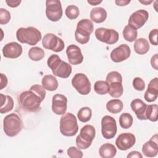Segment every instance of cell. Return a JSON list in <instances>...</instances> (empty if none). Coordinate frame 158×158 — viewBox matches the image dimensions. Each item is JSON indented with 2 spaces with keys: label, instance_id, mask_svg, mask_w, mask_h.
Here are the masks:
<instances>
[{
  "label": "cell",
  "instance_id": "24",
  "mask_svg": "<svg viewBox=\"0 0 158 158\" xmlns=\"http://www.w3.org/2000/svg\"><path fill=\"white\" fill-rule=\"evenodd\" d=\"M99 153L102 158H112L115 156L117 149L112 144L105 143L99 148Z\"/></svg>",
  "mask_w": 158,
  "mask_h": 158
},
{
  "label": "cell",
  "instance_id": "8",
  "mask_svg": "<svg viewBox=\"0 0 158 158\" xmlns=\"http://www.w3.org/2000/svg\"><path fill=\"white\" fill-rule=\"evenodd\" d=\"M63 11L61 2L59 0H47L46 1V15L52 22L59 21L62 16Z\"/></svg>",
  "mask_w": 158,
  "mask_h": 158
},
{
  "label": "cell",
  "instance_id": "17",
  "mask_svg": "<svg viewBox=\"0 0 158 158\" xmlns=\"http://www.w3.org/2000/svg\"><path fill=\"white\" fill-rule=\"evenodd\" d=\"M22 46L17 42L7 43L2 48L3 56L9 59H15L21 56L22 53Z\"/></svg>",
  "mask_w": 158,
  "mask_h": 158
},
{
  "label": "cell",
  "instance_id": "45",
  "mask_svg": "<svg viewBox=\"0 0 158 158\" xmlns=\"http://www.w3.org/2000/svg\"><path fill=\"white\" fill-rule=\"evenodd\" d=\"M127 158H134V157H136V158H141L143 157V155L138 151H131L130 152L127 156Z\"/></svg>",
  "mask_w": 158,
  "mask_h": 158
},
{
  "label": "cell",
  "instance_id": "44",
  "mask_svg": "<svg viewBox=\"0 0 158 158\" xmlns=\"http://www.w3.org/2000/svg\"><path fill=\"white\" fill-rule=\"evenodd\" d=\"M1 87L0 89H2L4 88H5L7 85V77L4 75L3 73H1Z\"/></svg>",
  "mask_w": 158,
  "mask_h": 158
},
{
  "label": "cell",
  "instance_id": "34",
  "mask_svg": "<svg viewBox=\"0 0 158 158\" xmlns=\"http://www.w3.org/2000/svg\"><path fill=\"white\" fill-rule=\"evenodd\" d=\"M133 117L129 113H123L119 117V123L122 128L124 129L129 128L133 124Z\"/></svg>",
  "mask_w": 158,
  "mask_h": 158
},
{
  "label": "cell",
  "instance_id": "32",
  "mask_svg": "<svg viewBox=\"0 0 158 158\" xmlns=\"http://www.w3.org/2000/svg\"><path fill=\"white\" fill-rule=\"evenodd\" d=\"M94 90L97 94L104 95L109 93V85L106 81L98 80L94 84Z\"/></svg>",
  "mask_w": 158,
  "mask_h": 158
},
{
  "label": "cell",
  "instance_id": "31",
  "mask_svg": "<svg viewBox=\"0 0 158 158\" xmlns=\"http://www.w3.org/2000/svg\"><path fill=\"white\" fill-rule=\"evenodd\" d=\"M158 106L157 104L147 105L146 110V119L151 122H156L157 120Z\"/></svg>",
  "mask_w": 158,
  "mask_h": 158
},
{
  "label": "cell",
  "instance_id": "39",
  "mask_svg": "<svg viewBox=\"0 0 158 158\" xmlns=\"http://www.w3.org/2000/svg\"><path fill=\"white\" fill-rule=\"evenodd\" d=\"M10 20V13L7 9H0V24L5 25L9 23Z\"/></svg>",
  "mask_w": 158,
  "mask_h": 158
},
{
  "label": "cell",
  "instance_id": "7",
  "mask_svg": "<svg viewBox=\"0 0 158 158\" xmlns=\"http://www.w3.org/2000/svg\"><path fill=\"white\" fill-rule=\"evenodd\" d=\"M72 86L81 95H87L91 91V83L86 75L76 73L72 79Z\"/></svg>",
  "mask_w": 158,
  "mask_h": 158
},
{
  "label": "cell",
  "instance_id": "22",
  "mask_svg": "<svg viewBox=\"0 0 158 158\" xmlns=\"http://www.w3.org/2000/svg\"><path fill=\"white\" fill-rule=\"evenodd\" d=\"M43 87L49 91H53L58 88V81L57 78L52 75H44L41 80Z\"/></svg>",
  "mask_w": 158,
  "mask_h": 158
},
{
  "label": "cell",
  "instance_id": "13",
  "mask_svg": "<svg viewBox=\"0 0 158 158\" xmlns=\"http://www.w3.org/2000/svg\"><path fill=\"white\" fill-rule=\"evenodd\" d=\"M131 54L130 48L126 44H122L114 49L110 52V56L114 62H121L127 60Z\"/></svg>",
  "mask_w": 158,
  "mask_h": 158
},
{
  "label": "cell",
  "instance_id": "27",
  "mask_svg": "<svg viewBox=\"0 0 158 158\" xmlns=\"http://www.w3.org/2000/svg\"><path fill=\"white\" fill-rule=\"evenodd\" d=\"M28 57L33 61H39L43 59L45 53L44 50L37 46L31 48L28 52Z\"/></svg>",
  "mask_w": 158,
  "mask_h": 158
},
{
  "label": "cell",
  "instance_id": "12",
  "mask_svg": "<svg viewBox=\"0 0 158 158\" xmlns=\"http://www.w3.org/2000/svg\"><path fill=\"white\" fill-rule=\"evenodd\" d=\"M148 18V12L144 9H139L131 14L129 17L128 25L137 30L141 28L145 24Z\"/></svg>",
  "mask_w": 158,
  "mask_h": 158
},
{
  "label": "cell",
  "instance_id": "23",
  "mask_svg": "<svg viewBox=\"0 0 158 158\" xmlns=\"http://www.w3.org/2000/svg\"><path fill=\"white\" fill-rule=\"evenodd\" d=\"M1 96V114H6L11 111L14 106V102L12 98L9 95H4L2 93Z\"/></svg>",
  "mask_w": 158,
  "mask_h": 158
},
{
  "label": "cell",
  "instance_id": "20",
  "mask_svg": "<svg viewBox=\"0 0 158 158\" xmlns=\"http://www.w3.org/2000/svg\"><path fill=\"white\" fill-rule=\"evenodd\" d=\"M130 106L132 110L136 114L137 118L141 120H147L146 117V110L147 104L140 99H135L131 103Z\"/></svg>",
  "mask_w": 158,
  "mask_h": 158
},
{
  "label": "cell",
  "instance_id": "1",
  "mask_svg": "<svg viewBox=\"0 0 158 158\" xmlns=\"http://www.w3.org/2000/svg\"><path fill=\"white\" fill-rule=\"evenodd\" d=\"M46 96L45 89L40 85H32L29 90L21 93L19 96L20 107L30 112H38L41 108V103Z\"/></svg>",
  "mask_w": 158,
  "mask_h": 158
},
{
  "label": "cell",
  "instance_id": "10",
  "mask_svg": "<svg viewBox=\"0 0 158 158\" xmlns=\"http://www.w3.org/2000/svg\"><path fill=\"white\" fill-rule=\"evenodd\" d=\"M96 38L107 44H114L116 43L119 38V35L117 31L114 29L106 28H98L94 31Z\"/></svg>",
  "mask_w": 158,
  "mask_h": 158
},
{
  "label": "cell",
  "instance_id": "40",
  "mask_svg": "<svg viewBox=\"0 0 158 158\" xmlns=\"http://www.w3.org/2000/svg\"><path fill=\"white\" fill-rule=\"evenodd\" d=\"M133 86L136 90L141 91L145 88V83L142 78L135 77L133 80Z\"/></svg>",
  "mask_w": 158,
  "mask_h": 158
},
{
  "label": "cell",
  "instance_id": "19",
  "mask_svg": "<svg viewBox=\"0 0 158 158\" xmlns=\"http://www.w3.org/2000/svg\"><path fill=\"white\" fill-rule=\"evenodd\" d=\"M158 95V78L157 77L152 79L148 86L144 98V99L149 102L155 101Z\"/></svg>",
  "mask_w": 158,
  "mask_h": 158
},
{
  "label": "cell",
  "instance_id": "36",
  "mask_svg": "<svg viewBox=\"0 0 158 158\" xmlns=\"http://www.w3.org/2000/svg\"><path fill=\"white\" fill-rule=\"evenodd\" d=\"M65 13L68 19L73 20L76 19L79 16L80 11L77 6L75 5H69L67 7Z\"/></svg>",
  "mask_w": 158,
  "mask_h": 158
},
{
  "label": "cell",
  "instance_id": "48",
  "mask_svg": "<svg viewBox=\"0 0 158 158\" xmlns=\"http://www.w3.org/2000/svg\"><path fill=\"white\" fill-rule=\"evenodd\" d=\"M139 2H141V4H143L144 5H148V4H150L151 3H152L153 2V1L152 0H150V1H148V0H144V1H141L139 0Z\"/></svg>",
  "mask_w": 158,
  "mask_h": 158
},
{
  "label": "cell",
  "instance_id": "41",
  "mask_svg": "<svg viewBox=\"0 0 158 158\" xmlns=\"http://www.w3.org/2000/svg\"><path fill=\"white\" fill-rule=\"evenodd\" d=\"M157 33L158 30L157 28L152 30L149 34V40L151 44L157 46Z\"/></svg>",
  "mask_w": 158,
  "mask_h": 158
},
{
  "label": "cell",
  "instance_id": "25",
  "mask_svg": "<svg viewBox=\"0 0 158 158\" xmlns=\"http://www.w3.org/2000/svg\"><path fill=\"white\" fill-rule=\"evenodd\" d=\"M133 47L135 51L139 55L145 54L149 50V44L148 41L143 38L136 40Z\"/></svg>",
  "mask_w": 158,
  "mask_h": 158
},
{
  "label": "cell",
  "instance_id": "4",
  "mask_svg": "<svg viewBox=\"0 0 158 158\" xmlns=\"http://www.w3.org/2000/svg\"><path fill=\"white\" fill-rule=\"evenodd\" d=\"M23 128V123L16 113H11L6 115L3 120V129L6 135L13 137L19 134Z\"/></svg>",
  "mask_w": 158,
  "mask_h": 158
},
{
  "label": "cell",
  "instance_id": "11",
  "mask_svg": "<svg viewBox=\"0 0 158 158\" xmlns=\"http://www.w3.org/2000/svg\"><path fill=\"white\" fill-rule=\"evenodd\" d=\"M117 131L115 120L110 115H105L101 120V133L102 136L107 139L113 138Z\"/></svg>",
  "mask_w": 158,
  "mask_h": 158
},
{
  "label": "cell",
  "instance_id": "21",
  "mask_svg": "<svg viewBox=\"0 0 158 158\" xmlns=\"http://www.w3.org/2000/svg\"><path fill=\"white\" fill-rule=\"evenodd\" d=\"M107 18V12L105 9L101 7H95L90 12L91 20L97 23H100L106 20Z\"/></svg>",
  "mask_w": 158,
  "mask_h": 158
},
{
  "label": "cell",
  "instance_id": "3",
  "mask_svg": "<svg viewBox=\"0 0 158 158\" xmlns=\"http://www.w3.org/2000/svg\"><path fill=\"white\" fill-rule=\"evenodd\" d=\"M16 37L21 43L34 46L41 40V33L33 27H21L17 30Z\"/></svg>",
  "mask_w": 158,
  "mask_h": 158
},
{
  "label": "cell",
  "instance_id": "15",
  "mask_svg": "<svg viewBox=\"0 0 158 158\" xmlns=\"http://www.w3.org/2000/svg\"><path fill=\"white\" fill-rule=\"evenodd\" d=\"M67 108V98L62 94H56L52 99V110L57 115H63Z\"/></svg>",
  "mask_w": 158,
  "mask_h": 158
},
{
  "label": "cell",
  "instance_id": "37",
  "mask_svg": "<svg viewBox=\"0 0 158 158\" xmlns=\"http://www.w3.org/2000/svg\"><path fill=\"white\" fill-rule=\"evenodd\" d=\"M106 81L109 85L114 82L122 83V77L119 72L117 71H112L107 75Z\"/></svg>",
  "mask_w": 158,
  "mask_h": 158
},
{
  "label": "cell",
  "instance_id": "35",
  "mask_svg": "<svg viewBox=\"0 0 158 158\" xmlns=\"http://www.w3.org/2000/svg\"><path fill=\"white\" fill-rule=\"evenodd\" d=\"M77 28L86 30L91 34L94 30V25L91 20L87 19H83L77 23Z\"/></svg>",
  "mask_w": 158,
  "mask_h": 158
},
{
  "label": "cell",
  "instance_id": "2",
  "mask_svg": "<svg viewBox=\"0 0 158 158\" xmlns=\"http://www.w3.org/2000/svg\"><path fill=\"white\" fill-rule=\"evenodd\" d=\"M47 64L55 76L62 78H68L72 71L71 65L62 60L57 54H52L49 57Z\"/></svg>",
  "mask_w": 158,
  "mask_h": 158
},
{
  "label": "cell",
  "instance_id": "5",
  "mask_svg": "<svg viewBox=\"0 0 158 158\" xmlns=\"http://www.w3.org/2000/svg\"><path fill=\"white\" fill-rule=\"evenodd\" d=\"M78 131L76 117L70 112L63 114L60 120V131L64 136H73Z\"/></svg>",
  "mask_w": 158,
  "mask_h": 158
},
{
  "label": "cell",
  "instance_id": "28",
  "mask_svg": "<svg viewBox=\"0 0 158 158\" xmlns=\"http://www.w3.org/2000/svg\"><path fill=\"white\" fill-rule=\"evenodd\" d=\"M109 93L112 98H117L120 97L123 92V88L122 83L120 82H114L109 85Z\"/></svg>",
  "mask_w": 158,
  "mask_h": 158
},
{
  "label": "cell",
  "instance_id": "33",
  "mask_svg": "<svg viewBox=\"0 0 158 158\" xmlns=\"http://www.w3.org/2000/svg\"><path fill=\"white\" fill-rule=\"evenodd\" d=\"M92 116L91 109L88 107H81L78 112L77 117L81 122H87L90 120Z\"/></svg>",
  "mask_w": 158,
  "mask_h": 158
},
{
  "label": "cell",
  "instance_id": "9",
  "mask_svg": "<svg viewBox=\"0 0 158 158\" xmlns=\"http://www.w3.org/2000/svg\"><path fill=\"white\" fill-rule=\"evenodd\" d=\"M42 45L44 48L56 52L62 51L65 47L63 40L53 33H46L44 36Z\"/></svg>",
  "mask_w": 158,
  "mask_h": 158
},
{
  "label": "cell",
  "instance_id": "16",
  "mask_svg": "<svg viewBox=\"0 0 158 158\" xmlns=\"http://www.w3.org/2000/svg\"><path fill=\"white\" fill-rule=\"evenodd\" d=\"M66 54L69 63L72 65H79L83 60V56L80 48L75 44L69 45L66 49Z\"/></svg>",
  "mask_w": 158,
  "mask_h": 158
},
{
  "label": "cell",
  "instance_id": "14",
  "mask_svg": "<svg viewBox=\"0 0 158 158\" xmlns=\"http://www.w3.org/2000/svg\"><path fill=\"white\" fill-rule=\"evenodd\" d=\"M136 142L135 135L131 133H123L118 135L115 140V145L121 151H126L132 148Z\"/></svg>",
  "mask_w": 158,
  "mask_h": 158
},
{
  "label": "cell",
  "instance_id": "18",
  "mask_svg": "<svg viewBox=\"0 0 158 158\" xmlns=\"http://www.w3.org/2000/svg\"><path fill=\"white\" fill-rule=\"evenodd\" d=\"M143 154L148 157H153L157 155L158 153V140L157 134H155L151 138L146 141L142 147Z\"/></svg>",
  "mask_w": 158,
  "mask_h": 158
},
{
  "label": "cell",
  "instance_id": "47",
  "mask_svg": "<svg viewBox=\"0 0 158 158\" xmlns=\"http://www.w3.org/2000/svg\"><path fill=\"white\" fill-rule=\"evenodd\" d=\"M87 2H88V3H89L91 6H96V5H98L99 4L101 3L102 1H93V0H91V1H88Z\"/></svg>",
  "mask_w": 158,
  "mask_h": 158
},
{
  "label": "cell",
  "instance_id": "6",
  "mask_svg": "<svg viewBox=\"0 0 158 158\" xmlns=\"http://www.w3.org/2000/svg\"><path fill=\"white\" fill-rule=\"evenodd\" d=\"M96 130L94 127L91 125L83 126L80 134L76 138V144L80 149H86L88 148L95 138Z\"/></svg>",
  "mask_w": 158,
  "mask_h": 158
},
{
  "label": "cell",
  "instance_id": "46",
  "mask_svg": "<svg viewBox=\"0 0 158 158\" xmlns=\"http://www.w3.org/2000/svg\"><path fill=\"white\" fill-rule=\"evenodd\" d=\"M130 2V1L128 0H116L115 3L118 6H125L128 4Z\"/></svg>",
  "mask_w": 158,
  "mask_h": 158
},
{
  "label": "cell",
  "instance_id": "30",
  "mask_svg": "<svg viewBox=\"0 0 158 158\" xmlns=\"http://www.w3.org/2000/svg\"><path fill=\"white\" fill-rule=\"evenodd\" d=\"M90 35L91 34L88 31L79 28H77L75 31V38L76 41L81 44H85L89 41Z\"/></svg>",
  "mask_w": 158,
  "mask_h": 158
},
{
  "label": "cell",
  "instance_id": "29",
  "mask_svg": "<svg viewBox=\"0 0 158 158\" xmlns=\"http://www.w3.org/2000/svg\"><path fill=\"white\" fill-rule=\"evenodd\" d=\"M122 33L124 39L128 42H133V41H135L138 36L137 30L129 25H127L124 27Z\"/></svg>",
  "mask_w": 158,
  "mask_h": 158
},
{
  "label": "cell",
  "instance_id": "26",
  "mask_svg": "<svg viewBox=\"0 0 158 158\" xmlns=\"http://www.w3.org/2000/svg\"><path fill=\"white\" fill-rule=\"evenodd\" d=\"M123 107L122 101L118 99L109 101L106 104L107 110L112 114H117L122 111Z\"/></svg>",
  "mask_w": 158,
  "mask_h": 158
},
{
  "label": "cell",
  "instance_id": "38",
  "mask_svg": "<svg viewBox=\"0 0 158 158\" xmlns=\"http://www.w3.org/2000/svg\"><path fill=\"white\" fill-rule=\"evenodd\" d=\"M67 155L71 158H81L83 156L82 151L78 148L75 146H71L68 148Z\"/></svg>",
  "mask_w": 158,
  "mask_h": 158
},
{
  "label": "cell",
  "instance_id": "43",
  "mask_svg": "<svg viewBox=\"0 0 158 158\" xmlns=\"http://www.w3.org/2000/svg\"><path fill=\"white\" fill-rule=\"evenodd\" d=\"M6 4H7V6L9 7L14 8V7H18L20 5V4L21 3V1L20 0H17V1H15V0H6Z\"/></svg>",
  "mask_w": 158,
  "mask_h": 158
},
{
  "label": "cell",
  "instance_id": "42",
  "mask_svg": "<svg viewBox=\"0 0 158 158\" xmlns=\"http://www.w3.org/2000/svg\"><path fill=\"white\" fill-rule=\"evenodd\" d=\"M151 65L152 67L157 70H158V54L156 53L152 56L151 59Z\"/></svg>",
  "mask_w": 158,
  "mask_h": 158
}]
</instances>
